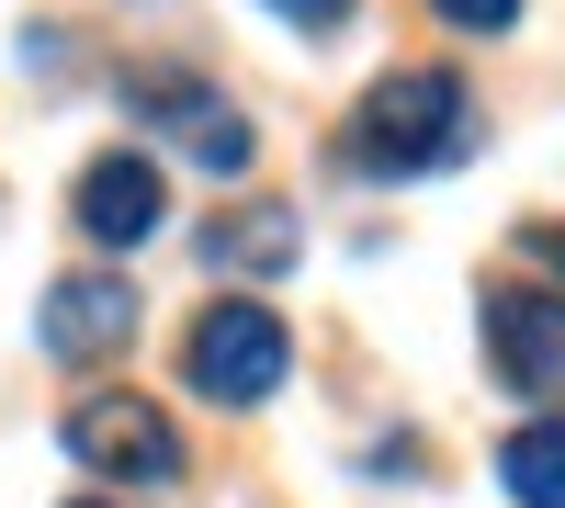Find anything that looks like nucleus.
<instances>
[{
	"label": "nucleus",
	"mask_w": 565,
	"mask_h": 508,
	"mask_svg": "<svg viewBox=\"0 0 565 508\" xmlns=\"http://www.w3.org/2000/svg\"><path fill=\"white\" fill-rule=\"evenodd\" d=\"M463 148H476V102H463L452 68H385L351 114V170H373V181H418Z\"/></svg>",
	"instance_id": "f257e3e1"
},
{
	"label": "nucleus",
	"mask_w": 565,
	"mask_h": 508,
	"mask_svg": "<svg viewBox=\"0 0 565 508\" xmlns=\"http://www.w3.org/2000/svg\"><path fill=\"white\" fill-rule=\"evenodd\" d=\"M181 374H193L204 407H260L282 374H295V328L260 305V294H215L181 339Z\"/></svg>",
	"instance_id": "f03ea898"
},
{
	"label": "nucleus",
	"mask_w": 565,
	"mask_h": 508,
	"mask_svg": "<svg viewBox=\"0 0 565 508\" xmlns=\"http://www.w3.org/2000/svg\"><path fill=\"white\" fill-rule=\"evenodd\" d=\"M68 452H79L90 475H114V486H181V430H170V407H159V396H125V385H103V396L68 407Z\"/></svg>",
	"instance_id": "7ed1b4c3"
},
{
	"label": "nucleus",
	"mask_w": 565,
	"mask_h": 508,
	"mask_svg": "<svg viewBox=\"0 0 565 508\" xmlns=\"http://www.w3.org/2000/svg\"><path fill=\"white\" fill-rule=\"evenodd\" d=\"M487 350H498V385L509 396H565V294L498 283L487 294Z\"/></svg>",
	"instance_id": "20e7f679"
},
{
	"label": "nucleus",
	"mask_w": 565,
	"mask_h": 508,
	"mask_svg": "<svg viewBox=\"0 0 565 508\" xmlns=\"http://www.w3.org/2000/svg\"><path fill=\"white\" fill-rule=\"evenodd\" d=\"M125 102H148L170 136H181V148H193L204 170H226V181H238L249 159H260V136L238 125V114H226V90H204V79H181V68H136L125 79Z\"/></svg>",
	"instance_id": "39448f33"
},
{
	"label": "nucleus",
	"mask_w": 565,
	"mask_h": 508,
	"mask_svg": "<svg viewBox=\"0 0 565 508\" xmlns=\"http://www.w3.org/2000/svg\"><path fill=\"white\" fill-rule=\"evenodd\" d=\"M159 215H170L159 159L114 148V159H90V170H79V238H90V249H136V238H159Z\"/></svg>",
	"instance_id": "423d86ee"
},
{
	"label": "nucleus",
	"mask_w": 565,
	"mask_h": 508,
	"mask_svg": "<svg viewBox=\"0 0 565 508\" xmlns=\"http://www.w3.org/2000/svg\"><path fill=\"white\" fill-rule=\"evenodd\" d=\"M136 339V283H114V271H68L57 294H45V350L57 361H114Z\"/></svg>",
	"instance_id": "0eeeda50"
},
{
	"label": "nucleus",
	"mask_w": 565,
	"mask_h": 508,
	"mask_svg": "<svg viewBox=\"0 0 565 508\" xmlns=\"http://www.w3.org/2000/svg\"><path fill=\"white\" fill-rule=\"evenodd\" d=\"M295 249H306V226L282 215V204H238V215L204 226V271H282Z\"/></svg>",
	"instance_id": "6e6552de"
},
{
	"label": "nucleus",
	"mask_w": 565,
	"mask_h": 508,
	"mask_svg": "<svg viewBox=\"0 0 565 508\" xmlns=\"http://www.w3.org/2000/svg\"><path fill=\"white\" fill-rule=\"evenodd\" d=\"M498 486H509V508H565V419L509 430V452H498Z\"/></svg>",
	"instance_id": "1a4fd4ad"
},
{
	"label": "nucleus",
	"mask_w": 565,
	"mask_h": 508,
	"mask_svg": "<svg viewBox=\"0 0 565 508\" xmlns=\"http://www.w3.org/2000/svg\"><path fill=\"white\" fill-rule=\"evenodd\" d=\"M430 12H441L452 34H509V23H521V0H430Z\"/></svg>",
	"instance_id": "9d476101"
},
{
	"label": "nucleus",
	"mask_w": 565,
	"mask_h": 508,
	"mask_svg": "<svg viewBox=\"0 0 565 508\" xmlns=\"http://www.w3.org/2000/svg\"><path fill=\"white\" fill-rule=\"evenodd\" d=\"M271 12H282V23H306V34H328V23L351 12V0H271Z\"/></svg>",
	"instance_id": "9b49d317"
},
{
	"label": "nucleus",
	"mask_w": 565,
	"mask_h": 508,
	"mask_svg": "<svg viewBox=\"0 0 565 508\" xmlns=\"http://www.w3.org/2000/svg\"><path fill=\"white\" fill-rule=\"evenodd\" d=\"M532 249H543V260H565V226H532Z\"/></svg>",
	"instance_id": "f8f14e48"
},
{
	"label": "nucleus",
	"mask_w": 565,
	"mask_h": 508,
	"mask_svg": "<svg viewBox=\"0 0 565 508\" xmlns=\"http://www.w3.org/2000/svg\"><path fill=\"white\" fill-rule=\"evenodd\" d=\"M68 508H114V497H68Z\"/></svg>",
	"instance_id": "ddd939ff"
}]
</instances>
